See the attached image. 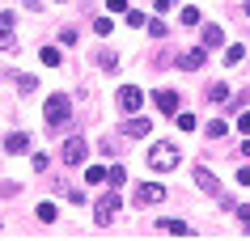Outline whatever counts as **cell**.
<instances>
[{
    "label": "cell",
    "instance_id": "obj_1",
    "mask_svg": "<svg viewBox=\"0 0 250 241\" xmlns=\"http://www.w3.org/2000/svg\"><path fill=\"white\" fill-rule=\"evenodd\" d=\"M72 119V97L68 93H51L47 97V127H64Z\"/></svg>",
    "mask_w": 250,
    "mask_h": 241
},
{
    "label": "cell",
    "instance_id": "obj_2",
    "mask_svg": "<svg viewBox=\"0 0 250 241\" xmlns=\"http://www.w3.org/2000/svg\"><path fill=\"white\" fill-rule=\"evenodd\" d=\"M148 165H153L157 174H170L174 165H178V148L174 144H153L148 148Z\"/></svg>",
    "mask_w": 250,
    "mask_h": 241
},
{
    "label": "cell",
    "instance_id": "obj_3",
    "mask_svg": "<svg viewBox=\"0 0 250 241\" xmlns=\"http://www.w3.org/2000/svg\"><path fill=\"white\" fill-rule=\"evenodd\" d=\"M93 216H98V224H110V220L119 216V195H115V190L98 199V207H93Z\"/></svg>",
    "mask_w": 250,
    "mask_h": 241
},
{
    "label": "cell",
    "instance_id": "obj_4",
    "mask_svg": "<svg viewBox=\"0 0 250 241\" xmlns=\"http://www.w3.org/2000/svg\"><path fill=\"white\" fill-rule=\"evenodd\" d=\"M85 157H89V144H85L81 135H72V140H64V165H81Z\"/></svg>",
    "mask_w": 250,
    "mask_h": 241
},
{
    "label": "cell",
    "instance_id": "obj_5",
    "mask_svg": "<svg viewBox=\"0 0 250 241\" xmlns=\"http://www.w3.org/2000/svg\"><path fill=\"white\" fill-rule=\"evenodd\" d=\"M136 199L145 203V207H153V203H166V186H161V182H145V186L136 190Z\"/></svg>",
    "mask_w": 250,
    "mask_h": 241
},
{
    "label": "cell",
    "instance_id": "obj_6",
    "mask_svg": "<svg viewBox=\"0 0 250 241\" xmlns=\"http://www.w3.org/2000/svg\"><path fill=\"white\" fill-rule=\"evenodd\" d=\"M119 106L132 114V110H140V106H145V93H140L136 85H123V89H119Z\"/></svg>",
    "mask_w": 250,
    "mask_h": 241
},
{
    "label": "cell",
    "instance_id": "obj_7",
    "mask_svg": "<svg viewBox=\"0 0 250 241\" xmlns=\"http://www.w3.org/2000/svg\"><path fill=\"white\" fill-rule=\"evenodd\" d=\"M208 64V47H195V51H187L183 59H178V68H187V72H195V68Z\"/></svg>",
    "mask_w": 250,
    "mask_h": 241
},
{
    "label": "cell",
    "instance_id": "obj_8",
    "mask_svg": "<svg viewBox=\"0 0 250 241\" xmlns=\"http://www.w3.org/2000/svg\"><path fill=\"white\" fill-rule=\"evenodd\" d=\"M153 106L166 110V114H174V110H178V93H174V89H157V93H153Z\"/></svg>",
    "mask_w": 250,
    "mask_h": 241
},
{
    "label": "cell",
    "instance_id": "obj_9",
    "mask_svg": "<svg viewBox=\"0 0 250 241\" xmlns=\"http://www.w3.org/2000/svg\"><path fill=\"white\" fill-rule=\"evenodd\" d=\"M195 186L208 190V195H221V182H216V178H212V169H204V165L195 169Z\"/></svg>",
    "mask_w": 250,
    "mask_h": 241
},
{
    "label": "cell",
    "instance_id": "obj_10",
    "mask_svg": "<svg viewBox=\"0 0 250 241\" xmlns=\"http://www.w3.org/2000/svg\"><path fill=\"white\" fill-rule=\"evenodd\" d=\"M4 152H13V157H21V152H30V135L13 131V135H9V140H4Z\"/></svg>",
    "mask_w": 250,
    "mask_h": 241
},
{
    "label": "cell",
    "instance_id": "obj_11",
    "mask_svg": "<svg viewBox=\"0 0 250 241\" xmlns=\"http://www.w3.org/2000/svg\"><path fill=\"white\" fill-rule=\"evenodd\" d=\"M123 131H127V135H136V140H140V135H148V119H145V114H132V119L123 123Z\"/></svg>",
    "mask_w": 250,
    "mask_h": 241
},
{
    "label": "cell",
    "instance_id": "obj_12",
    "mask_svg": "<svg viewBox=\"0 0 250 241\" xmlns=\"http://www.w3.org/2000/svg\"><path fill=\"white\" fill-rule=\"evenodd\" d=\"M221 42H225L221 26H204V47H221Z\"/></svg>",
    "mask_w": 250,
    "mask_h": 241
},
{
    "label": "cell",
    "instance_id": "obj_13",
    "mask_svg": "<svg viewBox=\"0 0 250 241\" xmlns=\"http://www.w3.org/2000/svg\"><path fill=\"white\" fill-rule=\"evenodd\" d=\"M123 182H127V169H123V165L106 169V186H123Z\"/></svg>",
    "mask_w": 250,
    "mask_h": 241
},
{
    "label": "cell",
    "instance_id": "obj_14",
    "mask_svg": "<svg viewBox=\"0 0 250 241\" xmlns=\"http://www.w3.org/2000/svg\"><path fill=\"white\" fill-rule=\"evenodd\" d=\"M9 51H17V38H13V30L0 26V55H9Z\"/></svg>",
    "mask_w": 250,
    "mask_h": 241
},
{
    "label": "cell",
    "instance_id": "obj_15",
    "mask_svg": "<svg viewBox=\"0 0 250 241\" xmlns=\"http://www.w3.org/2000/svg\"><path fill=\"white\" fill-rule=\"evenodd\" d=\"M237 59H246V47H242V42H233V47H225V64L233 68Z\"/></svg>",
    "mask_w": 250,
    "mask_h": 241
},
{
    "label": "cell",
    "instance_id": "obj_16",
    "mask_svg": "<svg viewBox=\"0 0 250 241\" xmlns=\"http://www.w3.org/2000/svg\"><path fill=\"white\" fill-rule=\"evenodd\" d=\"M208 135H212V140H225V135H229V123H225V119H212L208 123Z\"/></svg>",
    "mask_w": 250,
    "mask_h": 241
},
{
    "label": "cell",
    "instance_id": "obj_17",
    "mask_svg": "<svg viewBox=\"0 0 250 241\" xmlns=\"http://www.w3.org/2000/svg\"><path fill=\"white\" fill-rule=\"evenodd\" d=\"M161 228H166V233H174V237H187V233H191L183 220H161Z\"/></svg>",
    "mask_w": 250,
    "mask_h": 241
},
{
    "label": "cell",
    "instance_id": "obj_18",
    "mask_svg": "<svg viewBox=\"0 0 250 241\" xmlns=\"http://www.w3.org/2000/svg\"><path fill=\"white\" fill-rule=\"evenodd\" d=\"M85 182H89V186L106 182V169H102V165H89V169H85Z\"/></svg>",
    "mask_w": 250,
    "mask_h": 241
},
{
    "label": "cell",
    "instance_id": "obj_19",
    "mask_svg": "<svg viewBox=\"0 0 250 241\" xmlns=\"http://www.w3.org/2000/svg\"><path fill=\"white\" fill-rule=\"evenodd\" d=\"M208 97H212V102H225V97H229V85H225V80H216V85L208 89Z\"/></svg>",
    "mask_w": 250,
    "mask_h": 241
},
{
    "label": "cell",
    "instance_id": "obj_20",
    "mask_svg": "<svg viewBox=\"0 0 250 241\" xmlns=\"http://www.w3.org/2000/svg\"><path fill=\"white\" fill-rule=\"evenodd\" d=\"M17 89H21V93H34V89H39V76H17Z\"/></svg>",
    "mask_w": 250,
    "mask_h": 241
},
{
    "label": "cell",
    "instance_id": "obj_21",
    "mask_svg": "<svg viewBox=\"0 0 250 241\" xmlns=\"http://www.w3.org/2000/svg\"><path fill=\"white\" fill-rule=\"evenodd\" d=\"M145 26H148L153 38H166V21H161V17H153V21H145Z\"/></svg>",
    "mask_w": 250,
    "mask_h": 241
},
{
    "label": "cell",
    "instance_id": "obj_22",
    "mask_svg": "<svg viewBox=\"0 0 250 241\" xmlns=\"http://www.w3.org/2000/svg\"><path fill=\"white\" fill-rule=\"evenodd\" d=\"M42 64H47V68L60 64V47H42Z\"/></svg>",
    "mask_w": 250,
    "mask_h": 241
},
{
    "label": "cell",
    "instance_id": "obj_23",
    "mask_svg": "<svg viewBox=\"0 0 250 241\" xmlns=\"http://www.w3.org/2000/svg\"><path fill=\"white\" fill-rule=\"evenodd\" d=\"M39 220H42V224H51V220H55V203H39Z\"/></svg>",
    "mask_w": 250,
    "mask_h": 241
},
{
    "label": "cell",
    "instance_id": "obj_24",
    "mask_svg": "<svg viewBox=\"0 0 250 241\" xmlns=\"http://www.w3.org/2000/svg\"><path fill=\"white\" fill-rule=\"evenodd\" d=\"M178 127H183V131H195L199 119H195V114H178Z\"/></svg>",
    "mask_w": 250,
    "mask_h": 241
},
{
    "label": "cell",
    "instance_id": "obj_25",
    "mask_svg": "<svg viewBox=\"0 0 250 241\" xmlns=\"http://www.w3.org/2000/svg\"><path fill=\"white\" fill-rule=\"evenodd\" d=\"M93 30L106 38V34H110V17H93Z\"/></svg>",
    "mask_w": 250,
    "mask_h": 241
},
{
    "label": "cell",
    "instance_id": "obj_26",
    "mask_svg": "<svg viewBox=\"0 0 250 241\" xmlns=\"http://www.w3.org/2000/svg\"><path fill=\"white\" fill-rule=\"evenodd\" d=\"M237 131L250 135V110H242V114H237Z\"/></svg>",
    "mask_w": 250,
    "mask_h": 241
},
{
    "label": "cell",
    "instance_id": "obj_27",
    "mask_svg": "<svg viewBox=\"0 0 250 241\" xmlns=\"http://www.w3.org/2000/svg\"><path fill=\"white\" fill-rule=\"evenodd\" d=\"M183 26H199V9H183Z\"/></svg>",
    "mask_w": 250,
    "mask_h": 241
},
{
    "label": "cell",
    "instance_id": "obj_28",
    "mask_svg": "<svg viewBox=\"0 0 250 241\" xmlns=\"http://www.w3.org/2000/svg\"><path fill=\"white\" fill-rule=\"evenodd\" d=\"M123 17H127V26H132V30H136V26H145V13H132V9H127Z\"/></svg>",
    "mask_w": 250,
    "mask_h": 241
},
{
    "label": "cell",
    "instance_id": "obj_29",
    "mask_svg": "<svg viewBox=\"0 0 250 241\" xmlns=\"http://www.w3.org/2000/svg\"><path fill=\"white\" fill-rule=\"evenodd\" d=\"M106 9L110 13H127V0H106Z\"/></svg>",
    "mask_w": 250,
    "mask_h": 241
},
{
    "label": "cell",
    "instance_id": "obj_30",
    "mask_svg": "<svg viewBox=\"0 0 250 241\" xmlns=\"http://www.w3.org/2000/svg\"><path fill=\"white\" fill-rule=\"evenodd\" d=\"M237 212V220H242V224H246V233H250V207H233Z\"/></svg>",
    "mask_w": 250,
    "mask_h": 241
},
{
    "label": "cell",
    "instance_id": "obj_31",
    "mask_svg": "<svg viewBox=\"0 0 250 241\" xmlns=\"http://www.w3.org/2000/svg\"><path fill=\"white\" fill-rule=\"evenodd\" d=\"M237 182H242V186H250V165H242V169H237Z\"/></svg>",
    "mask_w": 250,
    "mask_h": 241
},
{
    "label": "cell",
    "instance_id": "obj_32",
    "mask_svg": "<svg viewBox=\"0 0 250 241\" xmlns=\"http://www.w3.org/2000/svg\"><path fill=\"white\" fill-rule=\"evenodd\" d=\"M242 157H246V161H250V140H246V144H242Z\"/></svg>",
    "mask_w": 250,
    "mask_h": 241
},
{
    "label": "cell",
    "instance_id": "obj_33",
    "mask_svg": "<svg viewBox=\"0 0 250 241\" xmlns=\"http://www.w3.org/2000/svg\"><path fill=\"white\" fill-rule=\"evenodd\" d=\"M55 4H64V0H55Z\"/></svg>",
    "mask_w": 250,
    "mask_h": 241
},
{
    "label": "cell",
    "instance_id": "obj_34",
    "mask_svg": "<svg viewBox=\"0 0 250 241\" xmlns=\"http://www.w3.org/2000/svg\"><path fill=\"white\" fill-rule=\"evenodd\" d=\"M246 13H250V4H246Z\"/></svg>",
    "mask_w": 250,
    "mask_h": 241
},
{
    "label": "cell",
    "instance_id": "obj_35",
    "mask_svg": "<svg viewBox=\"0 0 250 241\" xmlns=\"http://www.w3.org/2000/svg\"><path fill=\"white\" fill-rule=\"evenodd\" d=\"M0 76H4V72H0Z\"/></svg>",
    "mask_w": 250,
    "mask_h": 241
}]
</instances>
